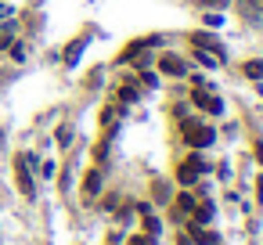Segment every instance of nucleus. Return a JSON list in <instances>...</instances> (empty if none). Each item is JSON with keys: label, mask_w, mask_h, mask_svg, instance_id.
<instances>
[{"label": "nucleus", "mask_w": 263, "mask_h": 245, "mask_svg": "<svg viewBox=\"0 0 263 245\" xmlns=\"http://www.w3.org/2000/svg\"><path fill=\"white\" fill-rule=\"evenodd\" d=\"M130 245H148V238H133V242H130Z\"/></svg>", "instance_id": "1"}]
</instances>
